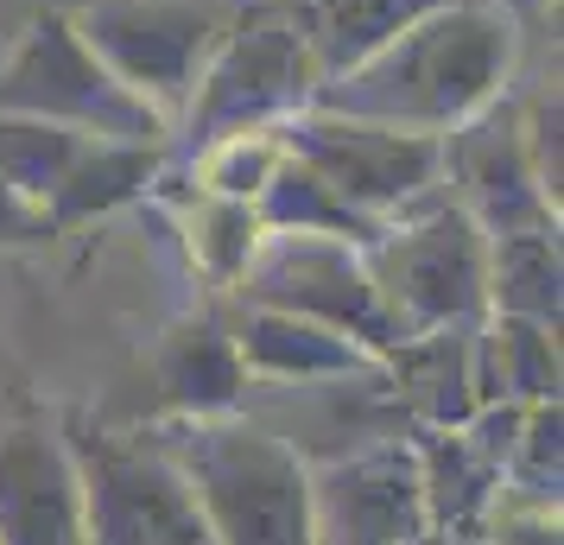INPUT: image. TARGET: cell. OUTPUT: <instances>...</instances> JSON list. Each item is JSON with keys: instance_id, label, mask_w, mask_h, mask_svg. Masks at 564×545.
<instances>
[{"instance_id": "30bf717a", "label": "cell", "mask_w": 564, "mask_h": 545, "mask_svg": "<svg viewBox=\"0 0 564 545\" xmlns=\"http://www.w3.org/2000/svg\"><path fill=\"white\" fill-rule=\"evenodd\" d=\"M444 153V197L469 209L482 235H520V229H558V197L539 184L520 133V102L495 96L469 121L437 140Z\"/></svg>"}, {"instance_id": "cb8c5ba5", "label": "cell", "mask_w": 564, "mask_h": 545, "mask_svg": "<svg viewBox=\"0 0 564 545\" xmlns=\"http://www.w3.org/2000/svg\"><path fill=\"white\" fill-rule=\"evenodd\" d=\"M280 159H285L280 128H260V133H229V140H209L204 153L172 159V165H184L197 190H216V197H241V204H254L260 184L273 178V165H280Z\"/></svg>"}, {"instance_id": "7402d4cb", "label": "cell", "mask_w": 564, "mask_h": 545, "mask_svg": "<svg viewBox=\"0 0 564 545\" xmlns=\"http://www.w3.org/2000/svg\"><path fill=\"white\" fill-rule=\"evenodd\" d=\"M488 312L501 317H533L558 324L564 298V260H558V229H520V235H488Z\"/></svg>"}, {"instance_id": "5bb4252c", "label": "cell", "mask_w": 564, "mask_h": 545, "mask_svg": "<svg viewBox=\"0 0 564 545\" xmlns=\"http://www.w3.org/2000/svg\"><path fill=\"white\" fill-rule=\"evenodd\" d=\"M229 337L241 349L248 381H267V388H311V381H343V374L381 368L375 349H361L356 337H343L330 324L273 312V305H241V298L229 312Z\"/></svg>"}, {"instance_id": "9c48e42d", "label": "cell", "mask_w": 564, "mask_h": 545, "mask_svg": "<svg viewBox=\"0 0 564 545\" xmlns=\"http://www.w3.org/2000/svg\"><path fill=\"white\" fill-rule=\"evenodd\" d=\"M229 298L241 305H273V312L330 324L343 337H356L361 349L387 356L400 342V324L387 317L381 292L368 280V260L349 241L330 235H260L248 273L235 280Z\"/></svg>"}, {"instance_id": "8992f818", "label": "cell", "mask_w": 564, "mask_h": 545, "mask_svg": "<svg viewBox=\"0 0 564 545\" xmlns=\"http://www.w3.org/2000/svg\"><path fill=\"white\" fill-rule=\"evenodd\" d=\"M64 444L77 464L89 545H209L204 514L159 432H108L70 418Z\"/></svg>"}, {"instance_id": "8fae6325", "label": "cell", "mask_w": 564, "mask_h": 545, "mask_svg": "<svg viewBox=\"0 0 564 545\" xmlns=\"http://www.w3.org/2000/svg\"><path fill=\"white\" fill-rule=\"evenodd\" d=\"M425 533V489L406 432L311 464V545H412Z\"/></svg>"}, {"instance_id": "d4e9b609", "label": "cell", "mask_w": 564, "mask_h": 545, "mask_svg": "<svg viewBox=\"0 0 564 545\" xmlns=\"http://www.w3.org/2000/svg\"><path fill=\"white\" fill-rule=\"evenodd\" d=\"M564 418L558 400H533L527 418H520V438H513L508 464H501V489L520 494V501H545L558 508V482H564Z\"/></svg>"}, {"instance_id": "4fadbf2b", "label": "cell", "mask_w": 564, "mask_h": 545, "mask_svg": "<svg viewBox=\"0 0 564 545\" xmlns=\"http://www.w3.org/2000/svg\"><path fill=\"white\" fill-rule=\"evenodd\" d=\"M153 388L165 418H216V413H248V368H241V349L229 337V317L216 305H197V312L172 317L159 330L153 356Z\"/></svg>"}, {"instance_id": "5b68a950", "label": "cell", "mask_w": 564, "mask_h": 545, "mask_svg": "<svg viewBox=\"0 0 564 545\" xmlns=\"http://www.w3.org/2000/svg\"><path fill=\"white\" fill-rule=\"evenodd\" d=\"M368 280L381 292L400 337L419 330H476L488 317V235L469 222V209L437 190L432 204L393 216L368 248Z\"/></svg>"}, {"instance_id": "7a4b0ae2", "label": "cell", "mask_w": 564, "mask_h": 545, "mask_svg": "<svg viewBox=\"0 0 564 545\" xmlns=\"http://www.w3.org/2000/svg\"><path fill=\"white\" fill-rule=\"evenodd\" d=\"M159 438L204 514L209 545H311V464L267 418H165Z\"/></svg>"}, {"instance_id": "484cf974", "label": "cell", "mask_w": 564, "mask_h": 545, "mask_svg": "<svg viewBox=\"0 0 564 545\" xmlns=\"http://www.w3.org/2000/svg\"><path fill=\"white\" fill-rule=\"evenodd\" d=\"M476 545H564L558 539V508L545 501H520V494H495V508L482 520V539Z\"/></svg>"}, {"instance_id": "6da1fadb", "label": "cell", "mask_w": 564, "mask_h": 545, "mask_svg": "<svg viewBox=\"0 0 564 545\" xmlns=\"http://www.w3.org/2000/svg\"><path fill=\"white\" fill-rule=\"evenodd\" d=\"M520 39L527 32L508 13H495L488 0H437L432 13H419L375 57L324 83L317 108L444 140L476 108L508 96L513 70H520Z\"/></svg>"}, {"instance_id": "ffe728a7", "label": "cell", "mask_w": 564, "mask_h": 545, "mask_svg": "<svg viewBox=\"0 0 564 545\" xmlns=\"http://www.w3.org/2000/svg\"><path fill=\"white\" fill-rule=\"evenodd\" d=\"M172 222L184 235V254H191V273L204 280L209 292H235V280L248 273V260L260 248V216L254 204H241V197H216V190H184L178 204H172Z\"/></svg>"}, {"instance_id": "277c9868", "label": "cell", "mask_w": 564, "mask_h": 545, "mask_svg": "<svg viewBox=\"0 0 564 545\" xmlns=\"http://www.w3.org/2000/svg\"><path fill=\"white\" fill-rule=\"evenodd\" d=\"M0 115H32L52 128L89 133V140H140L172 146V121L147 108L102 57L83 45L77 20L64 7L32 13L0 52Z\"/></svg>"}, {"instance_id": "3957f363", "label": "cell", "mask_w": 564, "mask_h": 545, "mask_svg": "<svg viewBox=\"0 0 564 545\" xmlns=\"http://www.w3.org/2000/svg\"><path fill=\"white\" fill-rule=\"evenodd\" d=\"M317 83L324 77L305 45L299 7L292 0H241L229 39L204 64V77L172 128V159L204 153L209 140H229V133L285 128L292 115L317 102Z\"/></svg>"}, {"instance_id": "4316f807", "label": "cell", "mask_w": 564, "mask_h": 545, "mask_svg": "<svg viewBox=\"0 0 564 545\" xmlns=\"http://www.w3.org/2000/svg\"><path fill=\"white\" fill-rule=\"evenodd\" d=\"M45 241H57L52 216L32 197H20L13 184H0V248H45Z\"/></svg>"}, {"instance_id": "7c38bea8", "label": "cell", "mask_w": 564, "mask_h": 545, "mask_svg": "<svg viewBox=\"0 0 564 545\" xmlns=\"http://www.w3.org/2000/svg\"><path fill=\"white\" fill-rule=\"evenodd\" d=\"M0 545H89L64 425L45 418L0 425Z\"/></svg>"}, {"instance_id": "44dd1931", "label": "cell", "mask_w": 564, "mask_h": 545, "mask_svg": "<svg viewBox=\"0 0 564 545\" xmlns=\"http://www.w3.org/2000/svg\"><path fill=\"white\" fill-rule=\"evenodd\" d=\"M254 216H260L267 235H330V241H349V248H368V241L387 229V222H375V216L349 209L330 184L311 172L305 159H292V153L273 165V178L260 184Z\"/></svg>"}, {"instance_id": "603a6c76", "label": "cell", "mask_w": 564, "mask_h": 545, "mask_svg": "<svg viewBox=\"0 0 564 545\" xmlns=\"http://www.w3.org/2000/svg\"><path fill=\"white\" fill-rule=\"evenodd\" d=\"M83 140L89 133H70V128H52V121H32V115H0V184H13L20 197L52 216V197L64 172L77 165Z\"/></svg>"}, {"instance_id": "ba28073f", "label": "cell", "mask_w": 564, "mask_h": 545, "mask_svg": "<svg viewBox=\"0 0 564 545\" xmlns=\"http://www.w3.org/2000/svg\"><path fill=\"white\" fill-rule=\"evenodd\" d=\"M280 140L285 153L305 159L343 204L375 216V222H393V216L432 204L444 190V153H437L432 133L381 128V121L336 115V108L311 102L305 115H292L280 128Z\"/></svg>"}, {"instance_id": "9a60e30c", "label": "cell", "mask_w": 564, "mask_h": 545, "mask_svg": "<svg viewBox=\"0 0 564 545\" xmlns=\"http://www.w3.org/2000/svg\"><path fill=\"white\" fill-rule=\"evenodd\" d=\"M419 457V489H425V526L457 545L482 539V520L501 494V464L482 457L463 438V425H412L406 432Z\"/></svg>"}, {"instance_id": "83f0119b", "label": "cell", "mask_w": 564, "mask_h": 545, "mask_svg": "<svg viewBox=\"0 0 564 545\" xmlns=\"http://www.w3.org/2000/svg\"><path fill=\"white\" fill-rule=\"evenodd\" d=\"M488 7H495V13H508L520 32H539L545 20H552V7H558V0H488Z\"/></svg>"}, {"instance_id": "e0dca14e", "label": "cell", "mask_w": 564, "mask_h": 545, "mask_svg": "<svg viewBox=\"0 0 564 545\" xmlns=\"http://www.w3.org/2000/svg\"><path fill=\"white\" fill-rule=\"evenodd\" d=\"M381 374L412 425H463L476 413V368L469 330H419L381 356Z\"/></svg>"}, {"instance_id": "ac0fdd59", "label": "cell", "mask_w": 564, "mask_h": 545, "mask_svg": "<svg viewBox=\"0 0 564 545\" xmlns=\"http://www.w3.org/2000/svg\"><path fill=\"white\" fill-rule=\"evenodd\" d=\"M469 368H476V406L488 400H558V324L488 312L469 330Z\"/></svg>"}, {"instance_id": "52a82bcc", "label": "cell", "mask_w": 564, "mask_h": 545, "mask_svg": "<svg viewBox=\"0 0 564 545\" xmlns=\"http://www.w3.org/2000/svg\"><path fill=\"white\" fill-rule=\"evenodd\" d=\"M235 13H241V0H83V7H70L83 45L172 128H178L204 64L229 39Z\"/></svg>"}, {"instance_id": "d6986e66", "label": "cell", "mask_w": 564, "mask_h": 545, "mask_svg": "<svg viewBox=\"0 0 564 545\" xmlns=\"http://www.w3.org/2000/svg\"><path fill=\"white\" fill-rule=\"evenodd\" d=\"M292 7H299L305 45L317 57V77L330 83L343 70H356L361 57H375L387 39H400L419 13H432L437 0H292Z\"/></svg>"}, {"instance_id": "2e32d148", "label": "cell", "mask_w": 564, "mask_h": 545, "mask_svg": "<svg viewBox=\"0 0 564 545\" xmlns=\"http://www.w3.org/2000/svg\"><path fill=\"white\" fill-rule=\"evenodd\" d=\"M165 159L172 146H140V140H83L77 165L64 172L52 197V229L70 235L83 222H102L115 209L147 204L165 178Z\"/></svg>"}]
</instances>
